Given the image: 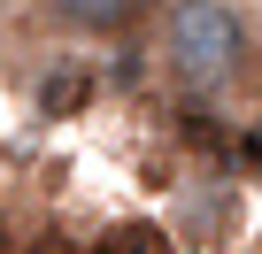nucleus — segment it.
<instances>
[{
	"instance_id": "1",
	"label": "nucleus",
	"mask_w": 262,
	"mask_h": 254,
	"mask_svg": "<svg viewBox=\"0 0 262 254\" xmlns=\"http://www.w3.org/2000/svg\"><path fill=\"white\" fill-rule=\"evenodd\" d=\"M162 77L193 100L231 93L254 70V24L239 0H162Z\"/></svg>"
},
{
	"instance_id": "2",
	"label": "nucleus",
	"mask_w": 262,
	"mask_h": 254,
	"mask_svg": "<svg viewBox=\"0 0 262 254\" xmlns=\"http://www.w3.org/2000/svg\"><path fill=\"white\" fill-rule=\"evenodd\" d=\"M39 8L62 31H77V39H123V31H139L162 0H39Z\"/></svg>"
},
{
	"instance_id": "4",
	"label": "nucleus",
	"mask_w": 262,
	"mask_h": 254,
	"mask_svg": "<svg viewBox=\"0 0 262 254\" xmlns=\"http://www.w3.org/2000/svg\"><path fill=\"white\" fill-rule=\"evenodd\" d=\"M85 93H93V70H77V62H70V70H54V77L39 85V116H77V108H85Z\"/></svg>"
},
{
	"instance_id": "3",
	"label": "nucleus",
	"mask_w": 262,
	"mask_h": 254,
	"mask_svg": "<svg viewBox=\"0 0 262 254\" xmlns=\"http://www.w3.org/2000/svg\"><path fill=\"white\" fill-rule=\"evenodd\" d=\"M85 254H170V231L147 223V216H131V223H108Z\"/></svg>"
}]
</instances>
